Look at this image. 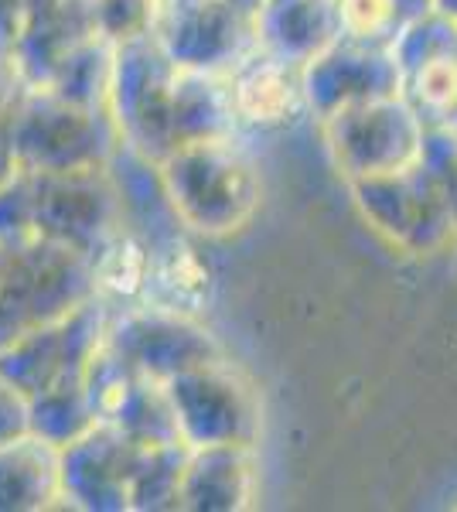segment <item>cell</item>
<instances>
[{
	"mask_svg": "<svg viewBox=\"0 0 457 512\" xmlns=\"http://www.w3.org/2000/svg\"><path fill=\"white\" fill-rule=\"evenodd\" d=\"M154 35L181 69L232 72L256 48V11L236 0H164Z\"/></svg>",
	"mask_w": 457,
	"mask_h": 512,
	"instance_id": "obj_9",
	"label": "cell"
},
{
	"mask_svg": "<svg viewBox=\"0 0 457 512\" xmlns=\"http://www.w3.org/2000/svg\"><path fill=\"white\" fill-rule=\"evenodd\" d=\"M93 267L99 294L106 301H113L116 308L120 304H137L147 280V267H151V246L123 226L120 233H113L99 246V253L93 256Z\"/></svg>",
	"mask_w": 457,
	"mask_h": 512,
	"instance_id": "obj_23",
	"label": "cell"
},
{
	"mask_svg": "<svg viewBox=\"0 0 457 512\" xmlns=\"http://www.w3.org/2000/svg\"><path fill=\"white\" fill-rule=\"evenodd\" d=\"M260 492V465L253 444H205L188 451L181 478V509L243 512Z\"/></svg>",
	"mask_w": 457,
	"mask_h": 512,
	"instance_id": "obj_15",
	"label": "cell"
},
{
	"mask_svg": "<svg viewBox=\"0 0 457 512\" xmlns=\"http://www.w3.org/2000/svg\"><path fill=\"white\" fill-rule=\"evenodd\" d=\"M362 219L406 256H434L457 239V209L417 161L393 175L348 181Z\"/></svg>",
	"mask_w": 457,
	"mask_h": 512,
	"instance_id": "obj_4",
	"label": "cell"
},
{
	"mask_svg": "<svg viewBox=\"0 0 457 512\" xmlns=\"http://www.w3.org/2000/svg\"><path fill=\"white\" fill-rule=\"evenodd\" d=\"M304 96L307 113L328 120L342 106L403 96V72L393 48L338 35L304 65Z\"/></svg>",
	"mask_w": 457,
	"mask_h": 512,
	"instance_id": "obj_11",
	"label": "cell"
},
{
	"mask_svg": "<svg viewBox=\"0 0 457 512\" xmlns=\"http://www.w3.org/2000/svg\"><path fill=\"white\" fill-rule=\"evenodd\" d=\"M239 113L232 99L229 72L181 69L171 86V130L174 147L188 140H219L239 134Z\"/></svg>",
	"mask_w": 457,
	"mask_h": 512,
	"instance_id": "obj_19",
	"label": "cell"
},
{
	"mask_svg": "<svg viewBox=\"0 0 457 512\" xmlns=\"http://www.w3.org/2000/svg\"><path fill=\"white\" fill-rule=\"evenodd\" d=\"M106 338L140 373L161 379V383L195 366H205V362L226 359L222 342L198 321V315H181V311L154 308V304L140 301L113 308Z\"/></svg>",
	"mask_w": 457,
	"mask_h": 512,
	"instance_id": "obj_8",
	"label": "cell"
},
{
	"mask_svg": "<svg viewBox=\"0 0 457 512\" xmlns=\"http://www.w3.org/2000/svg\"><path fill=\"white\" fill-rule=\"evenodd\" d=\"M65 509L62 448L38 434L0 444V512Z\"/></svg>",
	"mask_w": 457,
	"mask_h": 512,
	"instance_id": "obj_18",
	"label": "cell"
},
{
	"mask_svg": "<svg viewBox=\"0 0 457 512\" xmlns=\"http://www.w3.org/2000/svg\"><path fill=\"white\" fill-rule=\"evenodd\" d=\"M96 35L93 0H28L14 59L31 86H45L69 52Z\"/></svg>",
	"mask_w": 457,
	"mask_h": 512,
	"instance_id": "obj_16",
	"label": "cell"
},
{
	"mask_svg": "<svg viewBox=\"0 0 457 512\" xmlns=\"http://www.w3.org/2000/svg\"><path fill=\"white\" fill-rule=\"evenodd\" d=\"M181 226L195 239L239 236L263 205V175L236 137L188 140L157 161Z\"/></svg>",
	"mask_w": 457,
	"mask_h": 512,
	"instance_id": "obj_1",
	"label": "cell"
},
{
	"mask_svg": "<svg viewBox=\"0 0 457 512\" xmlns=\"http://www.w3.org/2000/svg\"><path fill=\"white\" fill-rule=\"evenodd\" d=\"M113 52L116 48L106 38L93 35L82 41L76 52H69L62 65L45 82L55 93L76 99L86 106H106L110 110V79H113Z\"/></svg>",
	"mask_w": 457,
	"mask_h": 512,
	"instance_id": "obj_24",
	"label": "cell"
},
{
	"mask_svg": "<svg viewBox=\"0 0 457 512\" xmlns=\"http://www.w3.org/2000/svg\"><path fill=\"white\" fill-rule=\"evenodd\" d=\"M164 0H93L96 35L110 45H130V41L151 38L161 21Z\"/></svg>",
	"mask_w": 457,
	"mask_h": 512,
	"instance_id": "obj_26",
	"label": "cell"
},
{
	"mask_svg": "<svg viewBox=\"0 0 457 512\" xmlns=\"http://www.w3.org/2000/svg\"><path fill=\"white\" fill-rule=\"evenodd\" d=\"M7 120L21 171L31 175L106 168L123 140L106 106L76 103L48 86H31Z\"/></svg>",
	"mask_w": 457,
	"mask_h": 512,
	"instance_id": "obj_3",
	"label": "cell"
},
{
	"mask_svg": "<svg viewBox=\"0 0 457 512\" xmlns=\"http://www.w3.org/2000/svg\"><path fill=\"white\" fill-rule=\"evenodd\" d=\"M35 239H41L35 178L31 171H21L7 185H0V253L18 250Z\"/></svg>",
	"mask_w": 457,
	"mask_h": 512,
	"instance_id": "obj_27",
	"label": "cell"
},
{
	"mask_svg": "<svg viewBox=\"0 0 457 512\" xmlns=\"http://www.w3.org/2000/svg\"><path fill=\"white\" fill-rule=\"evenodd\" d=\"M342 35L335 0H260L256 48L284 62L304 65Z\"/></svg>",
	"mask_w": 457,
	"mask_h": 512,
	"instance_id": "obj_17",
	"label": "cell"
},
{
	"mask_svg": "<svg viewBox=\"0 0 457 512\" xmlns=\"http://www.w3.org/2000/svg\"><path fill=\"white\" fill-rule=\"evenodd\" d=\"M403 72V96L427 127H454L457 120V21L444 14L406 24L393 41Z\"/></svg>",
	"mask_w": 457,
	"mask_h": 512,
	"instance_id": "obj_13",
	"label": "cell"
},
{
	"mask_svg": "<svg viewBox=\"0 0 457 512\" xmlns=\"http://www.w3.org/2000/svg\"><path fill=\"white\" fill-rule=\"evenodd\" d=\"M188 451V444L144 448L134 475V492H130V512L181 509V478H185Z\"/></svg>",
	"mask_w": 457,
	"mask_h": 512,
	"instance_id": "obj_25",
	"label": "cell"
},
{
	"mask_svg": "<svg viewBox=\"0 0 457 512\" xmlns=\"http://www.w3.org/2000/svg\"><path fill=\"white\" fill-rule=\"evenodd\" d=\"M31 431V396L0 373V444H11Z\"/></svg>",
	"mask_w": 457,
	"mask_h": 512,
	"instance_id": "obj_30",
	"label": "cell"
},
{
	"mask_svg": "<svg viewBox=\"0 0 457 512\" xmlns=\"http://www.w3.org/2000/svg\"><path fill=\"white\" fill-rule=\"evenodd\" d=\"M28 89H31V82L24 76L21 62L14 59V52L0 48V117H11L14 106L21 103Z\"/></svg>",
	"mask_w": 457,
	"mask_h": 512,
	"instance_id": "obj_31",
	"label": "cell"
},
{
	"mask_svg": "<svg viewBox=\"0 0 457 512\" xmlns=\"http://www.w3.org/2000/svg\"><path fill=\"white\" fill-rule=\"evenodd\" d=\"M106 424H116L123 434H130L137 444H144V448L185 444L168 386L147 373L137 379L134 390L127 393V400L120 403V410H116L113 420H106Z\"/></svg>",
	"mask_w": 457,
	"mask_h": 512,
	"instance_id": "obj_22",
	"label": "cell"
},
{
	"mask_svg": "<svg viewBox=\"0 0 457 512\" xmlns=\"http://www.w3.org/2000/svg\"><path fill=\"white\" fill-rule=\"evenodd\" d=\"M99 424V414L89 400V390L82 383V373L58 379L55 386L31 396V431L45 441H52L55 448H65L76 437L93 431Z\"/></svg>",
	"mask_w": 457,
	"mask_h": 512,
	"instance_id": "obj_21",
	"label": "cell"
},
{
	"mask_svg": "<svg viewBox=\"0 0 457 512\" xmlns=\"http://www.w3.org/2000/svg\"><path fill=\"white\" fill-rule=\"evenodd\" d=\"M420 164L430 171L457 209V130L454 127H427L420 147Z\"/></svg>",
	"mask_w": 457,
	"mask_h": 512,
	"instance_id": "obj_29",
	"label": "cell"
},
{
	"mask_svg": "<svg viewBox=\"0 0 457 512\" xmlns=\"http://www.w3.org/2000/svg\"><path fill=\"white\" fill-rule=\"evenodd\" d=\"M335 4L338 21H342V35L348 38L393 48V41L406 28L396 0H335Z\"/></svg>",
	"mask_w": 457,
	"mask_h": 512,
	"instance_id": "obj_28",
	"label": "cell"
},
{
	"mask_svg": "<svg viewBox=\"0 0 457 512\" xmlns=\"http://www.w3.org/2000/svg\"><path fill=\"white\" fill-rule=\"evenodd\" d=\"M14 175H21V161L11 140V120L0 117V185H7Z\"/></svg>",
	"mask_w": 457,
	"mask_h": 512,
	"instance_id": "obj_33",
	"label": "cell"
},
{
	"mask_svg": "<svg viewBox=\"0 0 457 512\" xmlns=\"http://www.w3.org/2000/svg\"><path fill=\"white\" fill-rule=\"evenodd\" d=\"M454 260H457V239H454Z\"/></svg>",
	"mask_w": 457,
	"mask_h": 512,
	"instance_id": "obj_36",
	"label": "cell"
},
{
	"mask_svg": "<svg viewBox=\"0 0 457 512\" xmlns=\"http://www.w3.org/2000/svg\"><path fill=\"white\" fill-rule=\"evenodd\" d=\"M24 14H28V0H0V48L14 52L24 28Z\"/></svg>",
	"mask_w": 457,
	"mask_h": 512,
	"instance_id": "obj_32",
	"label": "cell"
},
{
	"mask_svg": "<svg viewBox=\"0 0 457 512\" xmlns=\"http://www.w3.org/2000/svg\"><path fill=\"white\" fill-rule=\"evenodd\" d=\"M331 164L345 181L393 175L420 161L427 123L406 96L352 103L321 120Z\"/></svg>",
	"mask_w": 457,
	"mask_h": 512,
	"instance_id": "obj_5",
	"label": "cell"
},
{
	"mask_svg": "<svg viewBox=\"0 0 457 512\" xmlns=\"http://www.w3.org/2000/svg\"><path fill=\"white\" fill-rule=\"evenodd\" d=\"M229 86L243 127L277 130L294 123L301 113H307L304 69L263 52V48H253L229 72Z\"/></svg>",
	"mask_w": 457,
	"mask_h": 512,
	"instance_id": "obj_14",
	"label": "cell"
},
{
	"mask_svg": "<svg viewBox=\"0 0 457 512\" xmlns=\"http://www.w3.org/2000/svg\"><path fill=\"white\" fill-rule=\"evenodd\" d=\"M140 458H144V444H137L116 424L99 420L93 431L62 448L65 509L130 512Z\"/></svg>",
	"mask_w": 457,
	"mask_h": 512,
	"instance_id": "obj_12",
	"label": "cell"
},
{
	"mask_svg": "<svg viewBox=\"0 0 457 512\" xmlns=\"http://www.w3.org/2000/svg\"><path fill=\"white\" fill-rule=\"evenodd\" d=\"M454 130H457V120H454Z\"/></svg>",
	"mask_w": 457,
	"mask_h": 512,
	"instance_id": "obj_37",
	"label": "cell"
},
{
	"mask_svg": "<svg viewBox=\"0 0 457 512\" xmlns=\"http://www.w3.org/2000/svg\"><path fill=\"white\" fill-rule=\"evenodd\" d=\"M31 178L38 195L41 236L96 256L99 246L123 229L120 192L110 168L52 171V175Z\"/></svg>",
	"mask_w": 457,
	"mask_h": 512,
	"instance_id": "obj_10",
	"label": "cell"
},
{
	"mask_svg": "<svg viewBox=\"0 0 457 512\" xmlns=\"http://www.w3.org/2000/svg\"><path fill=\"white\" fill-rule=\"evenodd\" d=\"M212 297V270L198 253L195 236H181L174 243L151 250L140 304L181 311V315H202Z\"/></svg>",
	"mask_w": 457,
	"mask_h": 512,
	"instance_id": "obj_20",
	"label": "cell"
},
{
	"mask_svg": "<svg viewBox=\"0 0 457 512\" xmlns=\"http://www.w3.org/2000/svg\"><path fill=\"white\" fill-rule=\"evenodd\" d=\"M99 294L93 256L41 236L0 253V349L38 325L72 315Z\"/></svg>",
	"mask_w": 457,
	"mask_h": 512,
	"instance_id": "obj_2",
	"label": "cell"
},
{
	"mask_svg": "<svg viewBox=\"0 0 457 512\" xmlns=\"http://www.w3.org/2000/svg\"><path fill=\"white\" fill-rule=\"evenodd\" d=\"M396 7H400L403 24H413V21L427 18V14H434L437 11V0H396Z\"/></svg>",
	"mask_w": 457,
	"mask_h": 512,
	"instance_id": "obj_34",
	"label": "cell"
},
{
	"mask_svg": "<svg viewBox=\"0 0 457 512\" xmlns=\"http://www.w3.org/2000/svg\"><path fill=\"white\" fill-rule=\"evenodd\" d=\"M168 393L188 448L205 444H256L260 396L253 383L226 359L205 362L168 379Z\"/></svg>",
	"mask_w": 457,
	"mask_h": 512,
	"instance_id": "obj_7",
	"label": "cell"
},
{
	"mask_svg": "<svg viewBox=\"0 0 457 512\" xmlns=\"http://www.w3.org/2000/svg\"><path fill=\"white\" fill-rule=\"evenodd\" d=\"M178 62L164 52L157 35L116 45L110 79V113L123 144L161 161L174 147L171 86Z\"/></svg>",
	"mask_w": 457,
	"mask_h": 512,
	"instance_id": "obj_6",
	"label": "cell"
},
{
	"mask_svg": "<svg viewBox=\"0 0 457 512\" xmlns=\"http://www.w3.org/2000/svg\"><path fill=\"white\" fill-rule=\"evenodd\" d=\"M437 14H444V18L457 21V0H437Z\"/></svg>",
	"mask_w": 457,
	"mask_h": 512,
	"instance_id": "obj_35",
	"label": "cell"
}]
</instances>
